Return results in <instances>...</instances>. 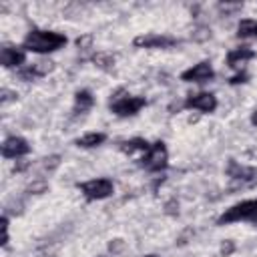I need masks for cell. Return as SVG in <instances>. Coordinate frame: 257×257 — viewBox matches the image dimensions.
<instances>
[{
  "instance_id": "cell-15",
  "label": "cell",
  "mask_w": 257,
  "mask_h": 257,
  "mask_svg": "<svg viewBox=\"0 0 257 257\" xmlns=\"http://www.w3.org/2000/svg\"><path fill=\"white\" fill-rule=\"evenodd\" d=\"M104 141H106V135L104 133H86V135L78 137L74 141V145L80 147V149H94V147L102 145Z\"/></svg>"
},
{
  "instance_id": "cell-9",
  "label": "cell",
  "mask_w": 257,
  "mask_h": 257,
  "mask_svg": "<svg viewBox=\"0 0 257 257\" xmlns=\"http://www.w3.org/2000/svg\"><path fill=\"white\" fill-rule=\"evenodd\" d=\"M54 70V62L48 60V58H42V60H36L32 62L30 66H22L18 70V78L24 80V82H30V80H36L40 76H46Z\"/></svg>"
},
{
  "instance_id": "cell-13",
  "label": "cell",
  "mask_w": 257,
  "mask_h": 257,
  "mask_svg": "<svg viewBox=\"0 0 257 257\" xmlns=\"http://www.w3.org/2000/svg\"><path fill=\"white\" fill-rule=\"evenodd\" d=\"M227 175L235 181H253L257 177V169L253 167H245V165H239L237 161H229L227 165Z\"/></svg>"
},
{
  "instance_id": "cell-18",
  "label": "cell",
  "mask_w": 257,
  "mask_h": 257,
  "mask_svg": "<svg viewBox=\"0 0 257 257\" xmlns=\"http://www.w3.org/2000/svg\"><path fill=\"white\" fill-rule=\"evenodd\" d=\"M90 60H92L98 68H102V70H110V68L114 66V54H110V52H96Z\"/></svg>"
},
{
  "instance_id": "cell-8",
  "label": "cell",
  "mask_w": 257,
  "mask_h": 257,
  "mask_svg": "<svg viewBox=\"0 0 257 257\" xmlns=\"http://www.w3.org/2000/svg\"><path fill=\"white\" fill-rule=\"evenodd\" d=\"M183 108L199 110V112H213L217 108V96L213 92H197L189 94L183 102Z\"/></svg>"
},
{
  "instance_id": "cell-12",
  "label": "cell",
  "mask_w": 257,
  "mask_h": 257,
  "mask_svg": "<svg viewBox=\"0 0 257 257\" xmlns=\"http://www.w3.org/2000/svg\"><path fill=\"white\" fill-rule=\"evenodd\" d=\"M251 58H255V50H253L251 46H239V48H233V50L227 52L225 62H227L229 68L239 70V68H241L245 62H249Z\"/></svg>"
},
{
  "instance_id": "cell-25",
  "label": "cell",
  "mask_w": 257,
  "mask_h": 257,
  "mask_svg": "<svg viewBox=\"0 0 257 257\" xmlns=\"http://www.w3.org/2000/svg\"><path fill=\"white\" fill-rule=\"evenodd\" d=\"M108 249H110L112 253H116V251H122V249H124V243H122L120 239H114V241L110 243V247H108Z\"/></svg>"
},
{
  "instance_id": "cell-23",
  "label": "cell",
  "mask_w": 257,
  "mask_h": 257,
  "mask_svg": "<svg viewBox=\"0 0 257 257\" xmlns=\"http://www.w3.org/2000/svg\"><path fill=\"white\" fill-rule=\"evenodd\" d=\"M247 78H249V74L243 70V72H239V74L231 76V78H229V84H241V82H247Z\"/></svg>"
},
{
  "instance_id": "cell-22",
  "label": "cell",
  "mask_w": 257,
  "mask_h": 257,
  "mask_svg": "<svg viewBox=\"0 0 257 257\" xmlns=\"http://www.w3.org/2000/svg\"><path fill=\"white\" fill-rule=\"evenodd\" d=\"M8 239H10V237H8V217L4 215V217H2V247L8 245Z\"/></svg>"
},
{
  "instance_id": "cell-14",
  "label": "cell",
  "mask_w": 257,
  "mask_h": 257,
  "mask_svg": "<svg viewBox=\"0 0 257 257\" xmlns=\"http://www.w3.org/2000/svg\"><path fill=\"white\" fill-rule=\"evenodd\" d=\"M92 104H94V96H92V92L86 90V88H82V90H78V92L74 94V106H72V112H74V114H82V112L90 110Z\"/></svg>"
},
{
  "instance_id": "cell-17",
  "label": "cell",
  "mask_w": 257,
  "mask_h": 257,
  "mask_svg": "<svg viewBox=\"0 0 257 257\" xmlns=\"http://www.w3.org/2000/svg\"><path fill=\"white\" fill-rule=\"evenodd\" d=\"M237 38L247 40V38H257V20L253 18H243L237 24Z\"/></svg>"
},
{
  "instance_id": "cell-7",
  "label": "cell",
  "mask_w": 257,
  "mask_h": 257,
  "mask_svg": "<svg viewBox=\"0 0 257 257\" xmlns=\"http://www.w3.org/2000/svg\"><path fill=\"white\" fill-rule=\"evenodd\" d=\"M213 76H215V70H213L209 60H201V62H197V64H193V66H189L187 70L181 72V80L197 82V84L209 82V80H213Z\"/></svg>"
},
{
  "instance_id": "cell-11",
  "label": "cell",
  "mask_w": 257,
  "mask_h": 257,
  "mask_svg": "<svg viewBox=\"0 0 257 257\" xmlns=\"http://www.w3.org/2000/svg\"><path fill=\"white\" fill-rule=\"evenodd\" d=\"M26 60V50L24 48H18V46H4L0 50V62L4 68H22Z\"/></svg>"
},
{
  "instance_id": "cell-2",
  "label": "cell",
  "mask_w": 257,
  "mask_h": 257,
  "mask_svg": "<svg viewBox=\"0 0 257 257\" xmlns=\"http://www.w3.org/2000/svg\"><path fill=\"white\" fill-rule=\"evenodd\" d=\"M241 221L257 223V199H245V201L231 205L217 219V225H231V223H241Z\"/></svg>"
},
{
  "instance_id": "cell-1",
  "label": "cell",
  "mask_w": 257,
  "mask_h": 257,
  "mask_svg": "<svg viewBox=\"0 0 257 257\" xmlns=\"http://www.w3.org/2000/svg\"><path fill=\"white\" fill-rule=\"evenodd\" d=\"M66 44V36L54 30H42V28H32L22 42V48L26 52H36V54H48Z\"/></svg>"
},
{
  "instance_id": "cell-19",
  "label": "cell",
  "mask_w": 257,
  "mask_h": 257,
  "mask_svg": "<svg viewBox=\"0 0 257 257\" xmlns=\"http://www.w3.org/2000/svg\"><path fill=\"white\" fill-rule=\"evenodd\" d=\"M76 46L80 52H86L92 48V34H84V36H78L76 38Z\"/></svg>"
},
{
  "instance_id": "cell-6",
  "label": "cell",
  "mask_w": 257,
  "mask_h": 257,
  "mask_svg": "<svg viewBox=\"0 0 257 257\" xmlns=\"http://www.w3.org/2000/svg\"><path fill=\"white\" fill-rule=\"evenodd\" d=\"M133 44L137 48H171L175 44H179V38L175 36H169V34H155V32H149V34H141L133 40Z\"/></svg>"
},
{
  "instance_id": "cell-16",
  "label": "cell",
  "mask_w": 257,
  "mask_h": 257,
  "mask_svg": "<svg viewBox=\"0 0 257 257\" xmlns=\"http://www.w3.org/2000/svg\"><path fill=\"white\" fill-rule=\"evenodd\" d=\"M149 147H151V143H149L147 139H141V137H135V139L122 141V143L118 145V149H120L122 153H126V155H133V153H137V151L147 153V151H149Z\"/></svg>"
},
{
  "instance_id": "cell-21",
  "label": "cell",
  "mask_w": 257,
  "mask_h": 257,
  "mask_svg": "<svg viewBox=\"0 0 257 257\" xmlns=\"http://www.w3.org/2000/svg\"><path fill=\"white\" fill-rule=\"evenodd\" d=\"M60 165V157L58 155H52V157H46L44 159V163H42V167H44V171H54L56 167Z\"/></svg>"
},
{
  "instance_id": "cell-3",
  "label": "cell",
  "mask_w": 257,
  "mask_h": 257,
  "mask_svg": "<svg viewBox=\"0 0 257 257\" xmlns=\"http://www.w3.org/2000/svg\"><path fill=\"white\" fill-rule=\"evenodd\" d=\"M143 106H147V98L145 96H131L126 94L122 88L114 92V96L108 102L110 112H114L116 116H133L137 114Z\"/></svg>"
},
{
  "instance_id": "cell-4",
  "label": "cell",
  "mask_w": 257,
  "mask_h": 257,
  "mask_svg": "<svg viewBox=\"0 0 257 257\" xmlns=\"http://www.w3.org/2000/svg\"><path fill=\"white\" fill-rule=\"evenodd\" d=\"M167 165H169V151L163 141L153 143L141 159V167L147 169L149 173H161L167 169Z\"/></svg>"
},
{
  "instance_id": "cell-20",
  "label": "cell",
  "mask_w": 257,
  "mask_h": 257,
  "mask_svg": "<svg viewBox=\"0 0 257 257\" xmlns=\"http://www.w3.org/2000/svg\"><path fill=\"white\" fill-rule=\"evenodd\" d=\"M48 189V183L44 181V179H40V181H34L30 187H28V193H32V195H40V193H44Z\"/></svg>"
},
{
  "instance_id": "cell-27",
  "label": "cell",
  "mask_w": 257,
  "mask_h": 257,
  "mask_svg": "<svg viewBox=\"0 0 257 257\" xmlns=\"http://www.w3.org/2000/svg\"><path fill=\"white\" fill-rule=\"evenodd\" d=\"M145 257H159V255H145Z\"/></svg>"
},
{
  "instance_id": "cell-26",
  "label": "cell",
  "mask_w": 257,
  "mask_h": 257,
  "mask_svg": "<svg viewBox=\"0 0 257 257\" xmlns=\"http://www.w3.org/2000/svg\"><path fill=\"white\" fill-rule=\"evenodd\" d=\"M251 124L253 126H257V108L253 110V114H251Z\"/></svg>"
},
{
  "instance_id": "cell-5",
  "label": "cell",
  "mask_w": 257,
  "mask_h": 257,
  "mask_svg": "<svg viewBox=\"0 0 257 257\" xmlns=\"http://www.w3.org/2000/svg\"><path fill=\"white\" fill-rule=\"evenodd\" d=\"M78 191L84 195L86 201H100V199H106L114 193V185L110 179L106 177H100V179H90V181H84V183H78L76 185Z\"/></svg>"
},
{
  "instance_id": "cell-24",
  "label": "cell",
  "mask_w": 257,
  "mask_h": 257,
  "mask_svg": "<svg viewBox=\"0 0 257 257\" xmlns=\"http://www.w3.org/2000/svg\"><path fill=\"white\" fill-rule=\"evenodd\" d=\"M233 251H235V243H233L231 239H227V241L221 245V255H225V257H227V255H231Z\"/></svg>"
},
{
  "instance_id": "cell-10",
  "label": "cell",
  "mask_w": 257,
  "mask_h": 257,
  "mask_svg": "<svg viewBox=\"0 0 257 257\" xmlns=\"http://www.w3.org/2000/svg\"><path fill=\"white\" fill-rule=\"evenodd\" d=\"M28 153H30V145L22 137L14 135V137L4 139V143H2V157L4 159H20V157H24Z\"/></svg>"
}]
</instances>
